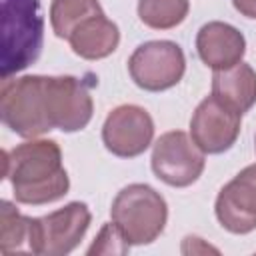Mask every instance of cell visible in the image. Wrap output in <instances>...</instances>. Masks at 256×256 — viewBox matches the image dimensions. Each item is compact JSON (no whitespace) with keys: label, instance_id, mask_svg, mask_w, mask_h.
I'll return each mask as SVG.
<instances>
[{"label":"cell","instance_id":"cell-14","mask_svg":"<svg viewBox=\"0 0 256 256\" xmlns=\"http://www.w3.org/2000/svg\"><path fill=\"white\" fill-rule=\"evenodd\" d=\"M212 96L232 110L244 114L256 104V72L250 64L238 62L224 70H214Z\"/></svg>","mask_w":256,"mask_h":256},{"label":"cell","instance_id":"cell-8","mask_svg":"<svg viewBox=\"0 0 256 256\" xmlns=\"http://www.w3.org/2000/svg\"><path fill=\"white\" fill-rule=\"evenodd\" d=\"M96 82H86L76 76H46V110L52 130L78 132L88 126L94 114L90 88Z\"/></svg>","mask_w":256,"mask_h":256},{"label":"cell","instance_id":"cell-10","mask_svg":"<svg viewBox=\"0 0 256 256\" xmlns=\"http://www.w3.org/2000/svg\"><path fill=\"white\" fill-rule=\"evenodd\" d=\"M240 126V112L222 104L214 96H206L190 118V136L204 154H222L236 144Z\"/></svg>","mask_w":256,"mask_h":256},{"label":"cell","instance_id":"cell-2","mask_svg":"<svg viewBox=\"0 0 256 256\" xmlns=\"http://www.w3.org/2000/svg\"><path fill=\"white\" fill-rule=\"evenodd\" d=\"M2 80L34 64L42 52L44 18L40 0H2Z\"/></svg>","mask_w":256,"mask_h":256},{"label":"cell","instance_id":"cell-16","mask_svg":"<svg viewBox=\"0 0 256 256\" xmlns=\"http://www.w3.org/2000/svg\"><path fill=\"white\" fill-rule=\"evenodd\" d=\"M188 0H138V18L154 30H170L188 16Z\"/></svg>","mask_w":256,"mask_h":256},{"label":"cell","instance_id":"cell-12","mask_svg":"<svg viewBox=\"0 0 256 256\" xmlns=\"http://www.w3.org/2000/svg\"><path fill=\"white\" fill-rule=\"evenodd\" d=\"M196 52L208 68L224 70L242 62L246 54V38L236 26L212 20L198 30Z\"/></svg>","mask_w":256,"mask_h":256},{"label":"cell","instance_id":"cell-4","mask_svg":"<svg viewBox=\"0 0 256 256\" xmlns=\"http://www.w3.org/2000/svg\"><path fill=\"white\" fill-rule=\"evenodd\" d=\"M2 122L22 138H38L52 130L46 110V76L26 74L2 80Z\"/></svg>","mask_w":256,"mask_h":256},{"label":"cell","instance_id":"cell-11","mask_svg":"<svg viewBox=\"0 0 256 256\" xmlns=\"http://www.w3.org/2000/svg\"><path fill=\"white\" fill-rule=\"evenodd\" d=\"M214 212L222 228L248 234L256 228V164L240 170L216 196Z\"/></svg>","mask_w":256,"mask_h":256},{"label":"cell","instance_id":"cell-6","mask_svg":"<svg viewBox=\"0 0 256 256\" xmlns=\"http://www.w3.org/2000/svg\"><path fill=\"white\" fill-rule=\"evenodd\" d=\"M134 84L146 92H162L176 86L186 72V56L172 40H150L140 44L128 58Z\"/></svg>","mask_w":256,"mask_h":256},{"label":"cell","instance_id":"cell-13","mask_svg":"<svg viewBox=\"0 0 256 256\" xmlns=\"http://www.w3.org/2000/svg\"><path fill=\"white\" fill-rule=\"evenodd\" d=\"M70 48L84 60H102L110 56L120 44V30L116 22L106 18L104 12L82 20L68 36Z\"/></svg>","mask_w":256,"mask_h":256},{"label":"cell","instance_id":"cell-7","mask_svg":"<svg viewBox=\"0 0 256 256\" xmlns=\"http://www.w3.org/2000/svg\"><path fill=\"white\" fill-rule=\"evenodd\" d=\"M152 172L164 184L174 188H186L194 184L206 166V154L198 144L182 130L162 134L152 148Z\"/></svg>","mask_w":256,"mask_h":256},{"label":"cell","instance_id":"cell-17","mask_svg":"<svg viewBox=\"0 0 256 256\" xmlns=\"http://www.w3.org/2000/svg\"><path fill=\"white\" fill-rule=\"evenodd\" d=\"M30 232V216H24L18 212V208L2 200L0 202V250L12 252L22 246L24 240H28Z\"/></svg>","mask_w":256,"mask_h":256},{"label":"cell","instance_id":"cell-3","mask_svg":"<svg viewBox=\"0 0 256 256\" xmlns=\"http://www.w3.org/2000/svg\"><path fill=\"white\" fill-rule=\"evenodd\" d=\"M110 216L130 246H142L154 242L164 232L168 204L152 186L136 182L116 194Z\"/></svg>","mask_w":256,"mask_h":256},{"label":"cell","instance_id":"cell-15","mask_svg":"<svg viewBox=\"0 0 256 256\" xmlns=\"http://www.w3.org/2000/svg\"><path fill=\"white\" fill-rule=\"evenodd\" d=\"M104 12L98 0H52L50 4V24L58 38L68 40L74 28L94 16Z\"/></svg>","mask_w":256,"mask_h":256},{"label":"cell","instance_id":"cell-9","mask_svg":"<svg viewBox=\"0 0 256 256\" xmlns=\"http://www.w3.org/2000/svg\"><path fill=\"white\" fill-rule=\"evenodd\" d=\"M154 138V120L142 106L120 104L104 120L102 142L118 158H136L148 150Z\"/></svg>","mask_w":256,"mask_h":256},{"label":"cell","instance_id":"cell-18","mask_svg":"<svg viewBox=\"0 0 256 256\" xmlns=\"http://www.w3.org/2000/svg\"><path fill=\"white\" fill-rule=\"evenodd\" d=\"M128 250H130V244L120 232V228L114 222H108L100 228L98 236L88 248V254L90 256L92 254H126Z\"/></svg>","mask_w":256,"mask_h":256},{"label":"cell","instance_id":"cell-20","mask_svg":"<svg viewBox=\"0 0 256 256\" xmlns=\"http://www.w3.org/2000/svg\"><path fill=\"white\" fill-rule=\"evenodd\" d=\"M254 148H256V136H254Z\"/></svg>","mask_w":256,"mask_h":256},{"label":"cell","instance_id":"cell-5","mask_svg":"<svg viewBox=\"0 0 256 256\" xmlns=\"http://www.w3.org/2000/svg\"><path fill=\"white\" fill-rule=\"evenodd\" d=\"M90 220L92 214L84 202H68L50 214L30 218L28 246L42 256L70 254L88 232Z\"/></svg>","mask_w":256,"mask_h":256},{"label":"cell","instance_id":"cell-1","mask_svg":"<svg viewBox=\"0 0 256 256\" xmlns=\"http://www.w3.org/2000/svg\"><path fill=\"white\" fill-rule=\"evenodd\" d=\"M2 156L4 178L10 180L18 202L42 206L68 194L70 178L56 140L28 138L16 148L4 150Z\"/></svg>","mask_w":256,"mask_h":256},{"label":"cell","instance_id":"cell-19","mask_svg":"<svg viewBox=\"0 0 256 256\" xmlns=\"http://www.w3.org/2000/svg\"><path fill=\"white\" fill-rule=\"evenodd\" d=\"M232 4L242 16L256 20V0H232Z\"/></svg>","mask_w":256,"mask_h":256}]
</instances>
